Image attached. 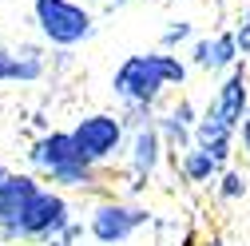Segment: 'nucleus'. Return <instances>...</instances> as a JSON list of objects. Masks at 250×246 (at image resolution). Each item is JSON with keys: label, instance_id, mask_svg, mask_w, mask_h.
I'll return each instance as SVG.
<instances>
[{"label": "nucleus", "instance_id": "f257e3e1", "mask_svg": "<svg viewBox=\"0 0 250 246\" xmlns=\"http://www.w3.org/2000/svg\"><path fill=\"white\" fill-rule=\"evenodd\" d=\"M187 76H191V64L171 48L135 52L115 68L111 91H115L119 103H151V107H159V100L171 87H183Z\"/></svg>", "mask_w": 250, "mask_h": 246}, {"label": "nucleus", "instance_id": "f03ea898", "mask_svg": "<svg viewBox=\"0 0 250 246\" xmlns=\"http://www.w3.org/2000/svg\"><path fill=\"white\" fill-rule=\"evenodd\" d=\"M28 163L60 191H91L100 183V167L91 163L72 131H48L28 147Z\"/></svg>", "mask_w": 250, "mask_h": 246}, {"label": "nucleus", "instance_id": "7ed1b4c3", "mask_svg": "<svg viewBox=\"0 0 250 246\" xmlns=\"http://www.w3.org/2000/svg\"><path fill=\"white\" fill-rule=\"evenodd\" d=\"M32 20L40 36L60 52H72L96 36V16L80 0H32Z\"/></svg>", "mask_w": 250, "mask_h": 246}, {"label": "nucleus", "instance_id": "20e7f679", "mask_svg": "<svg viewBox=\"0 0 250 246\" xmlns=\"http://www.w3.org/2000/svg\"><path fill=\"white\" fill-rule=\"evenodd\" d=\"M80 151L96 163V167H107L115 163L119 155H127V139H131V127L127 119H123V111H91L83 115L76 127H72Z\"/></svg>", "mask_w": 250, "mask_h": 246}, {"label": "nucleus", "instance_id": "39448f33", "mask_svg": "<svg viewBox=\"0 0 250 246\" xmlns=\"http://www.w3.org/2000/svg\"><path fill=\"white\" fill-rule=\"evenodd\" d=\"M147 223H151L147 206L127 203V199H100L91 206V214H87V234L100 246H119V242L135 238Z\"/></svg>", "mask_w": 250, "mask_h": 246}, {"label": "nucleus", "instance_id": "423d86ee", "mask_svg": "<svg viewBox=\"0 0 250 246\" xmlns=\"http://www.w3.org/2000/svg\"><path fill=\"white\" fill-rule=\"evenodd\" d=\"M72 223V203L60 187H40L36 199L28 203L24 223H20V242H48Z\"/></svg>", "mask_w": 250, "mask_h": 246}, {"label": "nucleus", "instance_id": "0eeeda50", "mask_svg": "<svg viewBox=\"0 0 250 246\" xmlns=\"http://www.w3.org/2000/svg\"><path fill=\"white\" fill-rule=\"evenodd\" d=\"M36 191H40V179L32 171H8L4 179H0V238L4 242L20 238L24 210L36 199Z\"/></svg>", "mask_w": 250, "mask_h": 246}, {"label": "nucleus", "instance_id": "6e6552de", "mask_svg": "<svg viewBox=\"0 0 250 246\" xmlns=\"http://www.w3.org/2000/svg\"><path fill=\"white\" fill-rule=\"evenodd\" d=\"M167 159V147H163V135L155 123H143V127H131V139H127V171H131V191L147 187L159 171V163Z\"/></svg>", "mask_w": 250, "mask_h": 246}, {"label": "nucleus", "instance_id": "1a4fd4ad", "mask_svg": "<svg viewBox=\"0 0 250 246\" xmlns=\"http://www.w3.org/2000/svg\"><path fill=\"white\" fill-rule=\"evenodd\" d=\"M210 103H214V111L238 131V123H242L246 111H250V68H246V60L234 64L230 72H223V83H218V91H214Z\"/></svg>", "mask_w": 250, "mask_h": 246}, {"label": "nucleus", "instance_id": "9d476101", "mask_svg": "<svg viewBox=\"0 0 250 246\" xmlns=\"http://www.w3.org/2000/svg\"><path fill=\"white\" fill-rule=\"evenodd\" d=\"M234 139H238V131L230 127V123L214 111V103L207 107V111H199V123H195V143L203 147V151H210V155L218 159V163H230V155H234Z\"/></svg>", "mask_w": 250, "mask_h": 246}, {"label": "nucleus", "instance_id": "9b49d317", "mask_svg": "<svg viewBox=\"0 0 250 246\" xmlns=\"http://www.w3.org/2000/svg\"><path fill=\"white\" fill-rule=\"evenodd\" d=\"M175 171L183 175V183H191V187H214L218 175H223V163H218L210 151H203L199 143H191V147L179 155Z\"/></svg>", "mask_w": 250, "mask_h": 246}, {"label": "nucleus", "instance_id": "f8f14e48", "mask_svg": "<svg viewBox=\"0 0 250 246\" xmlns=\"http://www.w3.org/2000/svg\"><path fill=\"white\" fill-rule=\"evenodd\" d=\"M155 127H159V135H163V147H167V159L171 163H179V155L195 143V127H191V123H183V119H175L171 111L155 115Z\"/></svg>", "mask_w": 250, "mask_h": 246}, {"label": "nucleus", "instance_id": "ddd939ff", "mask_svg": "<svg viewBox=\"0 0 250 246\" xmlns=\"http://www.w3.org/2000/svg\"><path fill=\"white\" fill-rule=\"evenodd\" d=\"M234 64H242V52L234 40V28H223L210 36V72H230Z\"/></svg>", "mask_w": 250, "mask_h": 246}, {"label": "nucleus", "instance_id": "4468645a", "mask_svg": "<svg viewBox=\"0 0 250 246\" xmlns=\"http://www.w3.org/2000/svg\"><path fill=\"white\" fill-rule=\"evenodd\" d=\"M44 72H48L44 52L32 48V44H20V48H16V83H36Z\"/></svg>", "mask_w": 250, "mask_h": 246}, {"label": "nucleus", "instance_id": "2eb2a0df", "mask_svg": "<svg viewBox=\"0 0 250 246\" xmlns=\"http://www.w3.org/2000/svg\"><path fill=\"white\" fill-rule=\"evenodd\" d=\"M214 191H218L223 203H238V199H246V191H250V179H246V171H238V167H223Z\"/></svg>", "mask_w": 250, "mask_h": 246}, {"label": "nucleus", "instance_id": "dca6fc26", "mask_svg": "<svg viewBox=\"0 0 250 246\" xmlns=\"http://www.w3.org/2000/svg\"><path fill=\"white\" fill-rule=\"evenodd\" d=\"M195 40V24L191 20H171L167 28H163V36H159V48H183V44H191Z\"/></svg>", "mask_w": 250, "mask_h": 246}, {"label": "nucleus", "instance_id": "f3484780", "mask_svg": "<svg viewBox=\"0 0 250 246\" xmlns=\"http://www.w3.org/2000/svg\"><path fill=\"white\" fill-rule=\"evenodd\" d=\"M191 68L210 72V36H195L191 40Z\"/></svg>", "mask_w": 250, "mask_h": 246}, {"label": "nucleus", "instance_id": "a211bd4d", "mask_svg": "<svg viewBox=\"0 0 250 246\" xmlns=\"http://www.w3.org/2000/svg\"><path fill=\"white\" fill-rule=\"evenodd\" d=\"M234 40H238V52H242V60H246V56H250V4L242 8L238 24H234Z\"/></svg>", "mask_w": 250, "mask_h": 246}, {"label": "nucleus", "instance_id": "6ab92c4d", "mask_svg": "<svg viewBox=\"0 0 250 246\" xmlns=\"http://www.w3.org/2000/svg\"><path fill=\"white\" fill-rule=\"evenodd\" d=\"M0 83H16V52L0 44Z\"/></svg>", "mask_w": 250, "mask_h": 246}, {"label": "nucleus", "instance_id": "aec40b11", "mask_svg": "<svg viewBox=\"0 0 250 246\" xmlns=\"http://www.w3.org/2000/svg\"><path fill=\"white\" fill-rule=\"evenodd\" d=\"M238 143H242V151L250 155V111H246V119L238 123Z\"/></svg>", "mask_w": 250, "mask_h": 246}, {"label": "nucleus", "instance_id": "412c9836", "mask_svg": "<svg viewBox=\"0 0 250 246\" xmlns=\"http://www.w3.org/2000/svg\"><path fill=\"white\" fill-rule=\"evenodd\" d=\"M96 8H107V12H119V8H127V4H135V0H91Z\"/></svg>", "mask_w": 250, "mask_h": 246}, {"label": "nucleus", "instance_id": "4be33fe9", "mask_svg": "<svg viewBox=\"0 0 250 246\" xmlns=\"http://www.w3.org/2000/svg\"><path fill=\"white\" fill-rule=\"evenodd\" d=\"M203 246H230V242H227V238H207Z\"/></svg>", "mask_w": 250, "mask_h": 246}, {"label": "nucleus", "instance_id": "5701e85b", "mask_svg": "<svg viewBox=\"0 0 250 246\" xmlns=\"http://www.w3.org/2000/svg\"><path fill=\"white\" fill-rule=\"evenodd\" d=\"M4 175H8V167H4V163H0V179H4Z\"/></svg>", "mask_w": 250, "mask_h": 246}, {"label": "nucleus", "instance_id": "b1692460", "mask_svg": "<svg viewBox=\"0 0 250 246\" xmlns=\"http://www.w3.org/2000/svg\"><path fill=\"white\" fill-rule=\"evenodd\" d=\"M171 4H183V0H171Z\"/></svg>", "mask_w": 250, "mask_h": 246}, {"label": "nucleus", "instance_id": "393cba45", "mask_svg": "<svg viewBox=\"0 0 250 246\" xmlns=\"http://www.w3.org/2000/svg\"><path fill=\"white\" fill-rule=\"evenodd\" d=\"M0 246H8V242H4V238H0Z\"/></svg>", "mask_w": 250, "mask_h": 246}, {"label": "nucleus", "instance_id": "a878e982", "mask_svg": "<svg viewBox=\"0 0 250 246\" xmlns=\"http://www.w3.org/2000/svg\"><path fill=\"white\" fill-rule=\"evenodd\" d=\"M119 246H123V242H119Z\"/></svg>", "mask_w": 250, "mask_h": 246}]
</instances>
